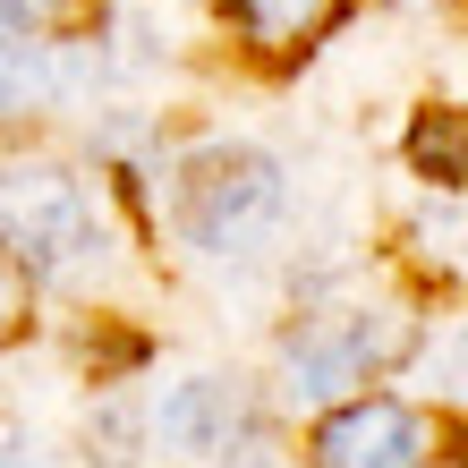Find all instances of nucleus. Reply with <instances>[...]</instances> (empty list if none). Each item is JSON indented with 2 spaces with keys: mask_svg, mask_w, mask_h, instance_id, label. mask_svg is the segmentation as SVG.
<instances>
[{
  "mask_svg": "<svg viewBox=\"0 0 468 468\" xmlns=\"http://www.w3.org/2000/svg\"><path fill=\"white\" fill-rule=\"evenodd\" d=\"M94 247V205L60 162H0V256L17 272H69Z\"/></svg>",
  "mask_w": 468,
  "mask_h": 468,
  "instance_id": "obj_1",
  "label": "nucleus"
},
{
  "mask_svg": "<svg viewBox=\"0 0 468 468\" xmlns=\"http://www.w3.org/2000/svg\"><path fill=\"white\" fill-rule=\"evenodd\" d=\"M272 205H282V171L247 145H213L179 171V222L197 247H239L272 222Z\"/></svg>",
  "mask_w": 468,
  "mask_h": 468,
  "instance_id": "obj_2",
  "label": "nucleus"
},
{
  "mask_svg": "<svg viewBox=\"0 0 468 468\" xmlns=\"http://www.w3.org/2000/svg\"><path fill=\"white\" fill-rule=\"evenodd\" d=\"M400 349H409V315H392V307L315 315V324H298V333H290V383L307 400H341L349 383L383 375Z\"/></svg>",
  "mask_w": 468,
  "mask_h": 468,
  "instance_id": "obj_3",
  "label": "nucleus"
},
{
  "mask_svg": "<svg viewBox=\"0 0 468 468\" xmlns=\"http://www.w3.org/2000/svg\"><path fill=\"white\" fill-rule=\"evenodd\" d=\"M434 460V418L409 400H341L315 426V468H426Z\"/></svg>",
  "mask_w": 468,
  "mask_h": 468,
  "instance_id": "obj_4",
  "label": "nucleus"
},
{
  "mask_svg": "<svg viewBox=\"0 0 468 468\" xmlns=\"http://www.w3.org/2000/svg\"><path fill=\"white\" fill-rule=\"evenodd\" d=\"M162 434H171L179 452H230L239 434H256V409H247V392L239 383H222V375H197V383H179L171 400H162Z\"/></svg>",
  "mask_w": 468,
  "mask_h": 468,
  "instance_id": "obj_5",
  "label": "nucleus"
},
{
  "mask_svg": "<svg viewBox=\"0 0 468 468\" xmlns=\"http://www.w3.org/2000/svg\"><path fill=\"white\" fill-rule=\"evenodd\" d=\"M341 26V0H239V35L256 60H298Z\"/></svg>",
  "mask_w": 468,
  "mask_h": 468,
  "instance_id": "obj_6",
  "label": "nucleus"
},
{
  "mask_svg": "<svg viewBox=\"0 0 468 468\" xmlns=\"http://www.w3.org/2000/svg\"><path fill=\"white\" fill-rule=\"evenodd\" d=\"M94 17V0H0V26L26 43H43V35H77V26Z\"/></svg>",
  "mask_w": 468,
  "mask_h": 468,
  "instance_id": "obj_7",
  "label": "nucleus"
},
{
  "mask_svg": "<svg viewBox=\"0 0 468 468\" xmlns=\"http://www.w3.org/2000/svg\"><path fill=\"white\" fill-rule=\"evenodd\" d=\"M409 154L426 162L443 187H460V112H434V120H418V136H409Z\"/></svg>",
  "mask_w": 468,
  "mask_h": 468,
  "instance_id": "obj_8",
  "label": "nucleus"
},
{
  "mask_svg": "<svg viewBox=\"0 0 468 468\" xmlns=\"http://www.w3.org/2000/svg\"><path fill=\"white\" fill-rule=\"evenodd\" d=\"M35 86H43V60H35V43L0 26V102H26Z\"/></svg>",
  "mask_w": 468,
  "mask_h": 468,
  "instance_id": "obj_9",
  "label": "nucleus"
},
{
  "mask_svg": "<svg viewBox=\"0 0 468 468\" xmlns=\"http://www.w3.org/2000/svg\"><path fill=\"white\" fill-rule=\"evenodd\" d=\"M26 282H35V272H17L9 256H0V349L26 333Z\"/></svg>",
  "mask_w": 468,
  "mask_h": 468,
  "instance_id": "obj_10",
  "label": "nucleus"
},
{
  "mask_svg": "<svg viewBox=\"0 0 468 468\" xmlns=\"http://www.w3.org/2000/svg\"><path fill=\"white\" fill-rule=\"evenodd\" d=\"M0 468H9V460H0Z\"/></svg>",
  "mask_w": 468,
  "mask_h": 468,
  "instance_id": "obj_11",
  "label": "nucleus"
}]
</instances>
